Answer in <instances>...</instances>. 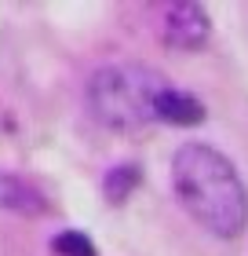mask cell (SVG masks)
<instances>
[{
  "mask_svg": "<svg viewBox=\"0 0 248 256\" xmlns=\"http://www.w3.org/2000/svg\"><path fill=\"white\" fill-rule=\"evenodd\" d=\"M88 110L102 128L135 136L153 124H197L205 121V102L179 84H172L161 70L139 62H113L91 74Z\"/></svg>",
  "mask_w": 248,
  "mask_h": 256,
  "instance_id": "obj_1",
  "label": "cell"
},
{
  "mask_svg": "<svg viewBox=\"0 0 248 256\" xmlns=\"http://www.w3.org/2000/svg\"><path fill=\"white\" fill-rule=\"evenodd\" d=\"M0 212L15 216H44L48 212V198L37 183L15 176V172H0Z\"/></svg>",
  "mask_w": 248,
  "mask_h": 256,
  "instance_id": "obj_4",
  "label": "cell"
},
{
  "mask_svg": "<svg viewBox=\"0 0 248 256\" xmlns=\"http://www.w3.org/2000/svg\"><path fill=\"white\" fill-rule=\"evenodd\" d=\"M135 187H139V168L135 165L110 168V172H106V180H102V194H106V202H113V205L128 202V194H132Z\"/></svg>",
  "mask_w": 248,
  "mask_h": 256,
  "instance_id": "obj_5",
  "label": "cell"
},
{
  "mask_svg": "<svg viewBox=\"0 0 248 256\" xmlns=\"http://www.w3.org/2000/svg\"><path fill=\"white\" fill-rule=\"evenodd\" d=\"M212 37V18L208 11L194 4V0H179V4H172L164 11L161 18V40L168 44L175 52H197L205 48Z\"/></svg>",
  "mask_w": 248,
  "mask_h": 256,
  "instance_id": "obj_3",
  "label": "cell"
},
{
  "mask_svg": "<svg viewBox=\"0 0 248 256\" xmlns=\"http://www.w3.org/2000/svg\"><path fill=\"white\" fill-rule=\"evenodd\" d=\"M51 249H55L58 256H99L95 242H91L84 230H62V234H55Z\"/></svg>",
  "mask_w": 248,
  "mask_h": 256,
  "instance_id": "obj_6",
  "label": "cell"
},
{
  "mask_svg": "<svg viewBox=\"0 0 248 256\" xmlns=\"http://www.w3.org/2000/svg\"><path fill=\"white\" fill-rule=\"evenodd\" d=\"M172 194L183 212L216 238H238L248 227V190L230 165L208 143H183L172 154Z\"/></svg>",
  "mask_w": 248,
  "mask_h": 256,
  "instance_id": "obj_2",
  "label": "cell"
}]
</instances>
